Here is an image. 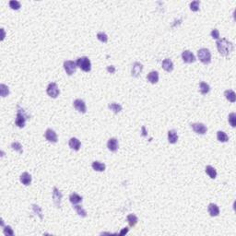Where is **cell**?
Here are the masks:
<instances>
[{
  "label": "cell",
  "mask_w": 236,
  "mask_h": 236,
  "mask_svg": "<svg viewBox=\"0 0 236 236\" xmlns=\"http://www.w3.org/2000/svg\"><path fill=\"white\" fill-rule=\"evenodd\" d=\"M3 233H4L5 235H14L13 229L10 226H5L4 230H3Z\"/></svg>",
  "instance_id": "d590c367"
},
{
  "label": "cell",
  "mask_w": 236,
  "mask_h": 236,
  "mask_svg": "<svg viewBox=\"0 0 236 236\" xmlns=\"http://www.w3.org/2000/svg\"><path fill=\"white\" fill-rule=\"evenodd\" d=\"M77 67L84 72H90L91 70V62L87 56H82L77 59Z\"/></svg>",
  "instance_id": "3957f363"
},
{
  "label": "cell",
  "mask_w": 236,
  "mask_h": 236,
  "mask_svg": "<svg viewBox=\"0 0 236 236\" xmlns=\"http://www.w3.org/2000/svg\"><path fill=\"white\" fill-rule=\"evenodd\" d=\"M128 233V228H124L121 232H120V235H124V234H127Z\"/></svg>",
  "instance_id": "f35d334b"
},
{
  "label": "cell",
  "mask_w": 236,
  "mask_h": 236,
  "mask_svg": "<svg viewBox=\"0 0 236 236\" xmlns=\"http://www.w3.org/2000/svg\"><path fill=\"white\" fill-rule=\"evenodd\" d=\"M182 59L185 63L186 64H191L196 61V56L195 55L190 52L189 50H186L182 53Z\"/></svg>",
  "instance_id": "52a82bcc"
},
{
  "label": "cell",
  "mask_w": 236,
  "mask_h": 236,
  "mask_svg": "<svg viewBox=\"0 0 236 236\" xmlns=\"http://www.w3.org/2000/svg\"><path fill=\"white\" fill-rule=\"evenodd\" d=\"M68 146L71 150H74L76 151H79L80 147H81V143L77 138H71L68 141Z\"/></svg>",
  "instance_id": "5bb4252c"
},
{
  "label": "cell",
  "mask_w": 236,
  "mask_h": 236,
  "mask_svg": "<svg viewBox=\"0 0 236 236\" xmlns=\"http://www.w3.org/2000/svg\"><path fill=\"white\" fill-rule=\"evenodd\" d=\"M228 121L230 123V125L233 126V127H235L236 126V114L235 113H231L228 116Z\"/></svg>",
  "instance_id": "836d02e7"
},
{
  "label": "cell",
  "mask_w": 236,
  "mask_h": 236,
  "mask_svg": "<svg viewBox=\"0 0 236 236\" xmlns=\"http://www.w3.org/2000/svg\"><path fill=\"white\" fill-rule=\"evenodd\" d=\"M74 209L76 210V212H77V214L80 216V217H82V218H86L87 217V212H86V210L81 207V206H79V205H74Z\"/></svg>",
  "instance_id": "83f0119b"
},
{
  "label": "cell",
  "mask_w": 236,
  "mask_h": 236,
  "mask_svg": "<svg viewBox=\"0 0 236 236\" xmlns=\"http://www.w3.org/2000/svg\"><path fill=\"white\" fill-rule=\"evenodd\" d=\"M205 171H206V173H207L211 179H215V178L217 177V171H216V169H215L214 167H212V166H210V165H208V166H206Z\"/></svg>",
  "instance_id": "7402d4cb"
},
{
  "label": "cell",
  "mask_w": 236,
  "mask_h": 236,
  "mask_svg": "<svg viewBox=\"0 0 236 236\" xmlns=\"http://www.w3.org/2000/svg\"><path fill=\"white\" fill-rule=\"evenodd\" d=\"M224 96H225V98H226L229 102H231V103H235L236 94L233 90H225Z\"/></svg>",
  "instance_id": "44dd1931"
},
{
  "label": "cell",
  "mask_w": 236,
  "mask_h": 236,
  "mask_svg": "<svg viewBox=\"0 0 236 236\" xmlns=\"http://www.w3.org/2000/svg\"><path fill=\"white\" fill-rule=\"evenodd\" d=\"M107 71H108L109 73L113 74V73L116 72V68H115L114 66H109V67H107Z\"/></svg>",
  "instance_id": "74e56055"
},
{
  "label": "cell",
  "mask_w": 236,
  "mask_h": 236,
  "mask_svg": "<svg viewBox=\"0 0 236 236\" xmlns=\"http://www.w3.org/2000/svg\"><path fill=\"white\" fill-rule=\"evenodd\" d=\"M142 70H143V65H142L141 63H139V62L134 63L133 66H132V70H131V75H132V77L138 78V77L141 74Z\"/></svg>",
  "instance_id": "7c38bea8"
},
{
  "label": "cell",
  "mask_w": 236,
  "mask_h": 236,
  "mask_svg": "<svg viewBox=\"0 0 236 236\" xmlns=\"http://www.w3.org/2000/svg\"><path fill=\"white\" fill-rule=\"evenodd\" d=\"M62 197H63V195H62L61 191L58 190L56 187H54V189H53V202L56 208H60Z\"/></svg>",
  "instance_id": "9c48e42d"
},
{
  "label": "cell",
  "mask_w": 236,
  "mask_h": 236,
  "mask_svg": "<svg viewBox=\"0 0 236 236\" xmlns=\"http://www.w3.org/2000/svg\"><path fill=\"white\" fill-rule=\"evenodd\" d=\"M162 68L167 72H172L173 70V63L170 58H166L162 61Z\"/></svg>",
  "instance_id": "2e32d148"
},
{
  "label": "cell",
  "mask_w": 236,
  "mask_h": 236,
  "mask_svg": "<svg viewBox=\"0 0 236 236\" xmlns=\"http://www.w3.org/2000/svg\"><path fill=\"white\" fill-rule=\"evenodd\" d=\"M191 127L194 130L195 133H197L198 135H205L208 131L207 126L202 124V123H195V124H191Z\"/></svg>",
  "instance_id": "ba28073f"
},
{
  "label": "cell",
  "mask_w": 236,
  "mask_h": 236,
  "mask_svg": "<svg viewBox=\"0 0 236 236\" xmlns=\"http://www.w3.org/2000/svg\"><path fill=\"white\" fill-rule=\"evenodd\" d=\"M73 106L74 108L79 112V113H81V114H85L87 112V106H86V103L83 100H80V99H77L73 102Z\"/></svg>",
  "instance_id": "30bf717a"
},
{
  "label": "cell",
  "mask_w": 236,
  "mask_h": 236,
  "mask_svg": "<svg viewBox=\"0 0 236 236\" xmlns=\"http://www.w3.org/2000/svg\"><path fill=\"white\" fill-rule=\"evenodd\" d=\"M199 6H200V1L196 0L190 3V9L194 12H197L199 10Z\"/></svg>",
  "instance_id": "d6a6232c"
},
{
  "label": "cell",
  "mask_w": 236,
  "mask_h": 236,
  "mask_svg": "<svg viewBox=\"0 0 236 236\" xmlns=\"http://www.w3.org/2000/svg\"><path fill=\"white\" fill-rule=\"evenodd\" d=\"M33 212L36 214V215H38V217H39L41 220H42V208H40L38 205H36V204H33Z\"/></svg>",
  "instance_id": "4dcf8cb0"
},
{
  "label": "cell",
  "mask_w": 236,
  "mask_h": 236,
  "mask_svg": "<svg viewBox=\"0 0 236 236\" xmlns=\"http://www.w3.org/2000/svg\"><path fill=\"white\" fill-rule=\"evenodd\" d=\"M20 181L24 186H30L31 183H32V175H31L29 173L25 172V173H23L20 175Z\"/></svg>",
  "instance_id": "e0dca14e"
},
{
  "label": "cell",
  "mask_w": 236,
  "mask_h": 236,
  "mask_svg": "<svg viewBox=\"0 0 236 236\" xmlns=\"http://www.w3.org/2000/svg\"><path fill=\"white\" fill-rule=\"evenodd\" d=\"M142 136H143V137H146V136H147V132H146L145 126H142Z\"/></svg>",
  "instance_id": "ab89813d"
},
{
  "label": "cell",
  "mask_w": 236,
  "mask_h": 236,
  "mask_svg": "<svg viewBox=\"0 0 236 236\" xmlns=\"http://www.w3.org/2000/svg\"><path fill=\"white\" fill-rule=\"evenodd\" d=\"M147 79L149 82H151V84H156L159 81V73L158 71H151L148 74Z\"/></svg>",
  "instance_id": "ffe728a7"
},
{
  "label": "cell",
  "mask_w": 236,
  "mask_h": 236,
  "mask_svg": "<svg viewBox=\"0 0 236 236\" xmlns=\"http://www.w3.org/2000/svg\"><path fill=\"white\" fill-rule=\"evenodd\" d=\"M91 167L94 171L96 172H104L105 171V164L101 162V161H98V160H95L92 162L91 164Z\"/></svg>",
  "instance_id": "d6986e66"
},
{
  "label": "cell",
  "mask_w": 236,
  "mask_h": 236,
  "mask_svg": "<svg viewBox=\"0 0 236 236\" xmlns=\"http://www.w3.org/2000/svg\"><path fill=\"white\" fill-rule=\"evenodd\" d=\"M209 90H210V87H209L208 84H207V83L204 82V81H201V82L199 83V91H200L201 94L205 95V94L208 93Z\"/></svg>",
  "instance_id": "603a6c76"
},
{
  "label": "cell",
  "mask_w": 236,
  "mask_h": 236,
  "mask_svg": "<svg viewBox=\"0 0 236 236\" xmlns=\"http://www.w3.org/2000/svg\"><path fill=\"white\" fill-rule=\"evenodd\" d=\"M109 109L116 115H117L118 113H120L122 111V106L119 104V103H110L108 105Z\"/></svg>",
  "instance_id": "4316f807"
},
{
  "label": "cell",
  "mask_w": 236,
  "mask_h": 236,
  "mask_svg": "<svg viewBox=\"0 0 236 236\" xmlns=\"http://www.w3.org/2000/svg\"><path fill=\"white\" fill-rule=\"evenodd\" d=\"M44 138L47 141L51 142V143H56L57 142V135L56 133L51 129V128H48L45 133H44Z\"/></svg>",
  "instance_id": "8fae6325"
},
{
  "label": "cell",
  "mask_w": 236,
  "mask_h": 236,
  "mask_svg": "<svg viewBox=\"0 0 236 236\" xmlns=\"http://www.w3.org/2000/svg\"><path fill=\"white\" fill-rule=\"evenodd\" d=\"M126 220H127V222H128V224H129L130 227L136 226V224H137L138 221V217H137L135 214H129V215H127Z\"/></svg>",
  "instance_id": "d4e9b609"
},
{
  "label": "cell",
  "mask_w": 236,
  "mask_h": 236,
  "mask_svg": "<svg viewBox=\"0 0 236 236\" xmlns=\"http://www.w3.org/2000/svg\"><path fill=\"white\" fill-rule=\"evenodd\" d=\"M46 92H47L48 96H50L51 98L55 99V98H57V96L59 95L60 90H59L58 86H57V84H56V83H55V82H51V83L48 85L47 89H46Z\"/></svg>",
  "instance_id": "8992f818"
},
{
  "label": "cell",
  "mask_w": 236,
  "mask_h": 236,
  "mask_svg": "<svg viewBox=\"0 0 236 236\" xmlns=\"http://www.w3.org/2000/svg\"><path fill=\"white\" fill-rule=\"evenodd\" d=\"M97 38H98V40H99L100 42H104V43L108 42V36H107V34H106L105 33H103V32L98 33H97Z\"/></svg>",
  "instance_id": "f546056e"
},
{
  "label": "cell",
  "mask_w": 236,
  "mask_h": 236,
  "mask_svg": "<svg viewBox=\"0 0 236 236\" xmlns=\"http://www.w3.org/2000/svg\"><path fill=\"white\" fill-rule=\"evenodd\" d=\"M17 108H18V112H17V116H16V119H15V124L18 127L23 128L25 126L26 120L29 119V116L20 105H18Z\"/></svg>",
  "instance_id": "7a4b0ae2"
},
{
  "label": "cell",
  "mask_w": 236,
  "mask_h": 236,
  "mask_svg": "<svg viewBox=\"0 0 236 236\" xmlns=\"http://www.w3.org/2000/svg\"><path fill=\"white\" fill-rule=\"evenodd\" d=\"M217 138L220 142H222V143H225L229 140L228 135L223 131H218L217 132Z\"/></svg>",
  "instance_id": "484cf974"
},
{
  "label": "cell",
  "mask_w": 236,
  "mask_h": 236,
  "mask_svg": "<svg viewBox=\"0 0 236 236\" xmlns=\"http://www.w3.org/2000/svg\"><path fill=\"white\" fill-rule=\"evenodd\" d=\"M82 197L79 196V194L77 193H72L70 196H69V201L73 204V205H77L80 202H82Z\"/></svg>",
  "instance_id": "cb8c5ba5"
},
{
  "label": "cell",
  "mask_w": 236,
  "mask_h": 236,
  "mask_svg": "<svg viewBox=\"0 0 236 236\" xmlns=\"http://www.w3.org/2000/svg\"><path fill=\"white\" fill-rule=\"evenodd\" d=\"M217 49L222 56H228L232 54V52L234 49V43L226 38H221V39L217 40Z\"/></svg>",
  "instance_id": "6da1fadb"
},
{
  "label": "cell",
  "mask_w": 236,
  "mask_h": 236,
  "mask_svg": "<svg viewBox=\"0 0 236 236\" xmlns=\"http://www.w3.org/2000/svg\"><path fill=\"white\" fill-rule=\"evenodd\" d=\"M168 141L171 144H175L178 141V135L175 130H169L168 131Z\"/></svg>",
  "instance_id": "ac0fdd59"
},
{
  "label": "cell",
  "mask_w": 236,
  "mask_h": 236,
  "mask_svg": "<svg viewBox=\"0 0 236 236\" xmlns=\"http://www.w3.org/2000/svg\"><path fill=\"white\" fill-rule=\"evenodd\" d=\"M9 7L13 10H19L20 8V3L19 1H16V0H11L9 2Z\"/></svg>",
  "instance_id": "e575fe53"
},
{
  "label": "cell",
  "mask_w": 236,
  "mask_h": 236,
  "mask_svg": "<svg viewBox=\"0 0 236 236\" xmlns=\"http://www.w3.org/2000/svg\"><path fill=\"white\" fill-rule=\"evenodd\" d=\"M63 67H64V69H65V71L67 72V74H68V76L73 75V74L76 72L77 68H78L76 62L71 61V60H67V61H65Z\"/></svg>",
  "instance_id": "5b68a950"
},
{
  "label": "cell",
  "mask_w": 236,
  "mask_h": 236,
  "mask_svg": "<svg viewBox=\"0 0 236 236\" xmlns=\"http://www.w3.org/2000/svg\"><path fill=\"white\" fill-rule=\"evenodd\" d=\"M208 213L211 217H217L220 214V208H219L218 205H216L214 203H210L208 205Z\"/></svg>",
  "instance_id": "9a60e30c"
},
{
  "label": "cell",
  "mask_w": 236,
  "mask_h": 236,
  "mask_svg": "<svg viewBox=\"0 0 236 236\" xmlns=\"http://www.w3.org/2000/svg\"><path fill=\"white\" fill-rule=\"evenodd\" d=\"M197 57L204 65H208L211 62V53L207 48H201L197 51Z\"/></svg>",
  "instance_id": "277c9868"
},
{
  "label": "cell",
  "mask_w": 236,
  "mask_h": 236,
  "mask_svg": "<svg viewBox=\"0 0 236 236\" xmlns=\"http://www.w3.org/2000/svg\"><path fill=\"white\" fill-rule=\"evenodd\" d=\"M0 94L2 97H6L9 94V90L8 87L6 86L5 84H1L0 85Z\"/></svg>",
  "instance_id": "f1b7e54d"
},
{
  "label": "cell",
  "mask_w": 236,
  "mask_h": 236,
  "mask_svg": "<svg viewBox=\"0 0 236 236\" xmlns=\"http://www.w3.org/2000/svg\"><path fill=\"white\" fill-rule=\"evenodd\" d=\"M11 148H12L14 151H18L19 153H22V152H23L22 146H21V144L19 143V142H13V143L11 144Z\"/></svg>",
  "instance_id": "1f68e13d"
},
{
  "label": "cell",
  "mask_w": 236,
  "mask_h": 236,
  "mask_svg": "<svg viewBox=\"0 0 236 236\" xmlns=\"http://www.w3.org/2000/svg\"><path fill=\"white\" fill-rule=\"evenodd\" d=\"M118 147H119V143H118V140L116 138H112L108 140L107 142V148L110 151L112 152H116L118 150Z\"/></svg>",
  "instance_id": "4fadbf2b"
},
{
  "label": "cell",
  "mask_w": 236,
  "mask_h": 236,
  "mask_svg": "<svg viewBox=\"0 0 236 236\" xmlns=\"http://www.w3.org/2000/svg\"><path fill=\"white\" fill-rule=\"evenodd\" d=\"M210 35L213 39L219 40L220 39V32L217 29H213L210 33Z\"/></svg>",
  "instance_id": "8d00e7d4"
}]
</instances>
